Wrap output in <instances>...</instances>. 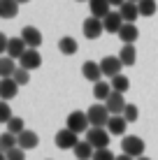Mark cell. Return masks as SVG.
Masks as SVG:
<instances>
[{"instance_id": "obj_1", "label": "cell", "mask_w": 158, "mask_h": 160, "mask_svg": "<svg viewBox=\"0 0 158 160\" xmlns=\"http://www.w3.org/2000/svg\"><path fill=\"white\" fill-rule=\"evenodd\" d=\"M65 128L72 130L74 135H81V132H89L91 130V121H89V114L86 112H72L68 114V121H65Z\"/></svg>"}, {"instance_id": "obj_2", "label": "cell", "mask_w": 158, "mask_h": 160, "mask_svg": "<svg viewBox=\"0 0 158 160\" xmlns=\"http://www.w3.org/2000/svg\"><path fill=\"white\" fill-rule=\"evenodd\" d=\"M86 114H89V121H91L93 128H107V123H110V118H112L110 109H107L105 104H91Z\"/></svg>"}, {"instance_id": "obj_3", "label": "cell", "mask_w": 158, "mask_h": 160, "mask_svg": "<svg viewBox=\"0 0 158 160\" xmlns=\"http://www.w3.org/2000/svg\"><path fill=\"white\" fill-rule=\"evenodd\" d=\"M110 137L112 135H110V130H107V128H91L89 132H86V142H89L95 151L110 146Z\"/></svg>"}, {"instance_id": "obj_4", "label": "cell", "mask_w": 158, "mask_h": 160, "mask_svg": "<svg viewBox=\"0 0 158 160\" xmlns=\"http://www.w3.org/2000/svg\"><path fill=\"white\" fill-rule=\"evenodd\" d=\"M121 153H126L130 158H142L144 156V139L130 135V137H123L121 139Z\"/></svg>"}, {"instance_id": "obj_5", "label": "cell", "mask_w": 158, "mask_h": 160, "mask_svg": "<svg viewBox=\"0 0 158 160\" xmlns=\"http://www.w3.org/2000/svg\"><path fill=\"white\" fill-rule=\"evenodd\" d=\"M54 142H56V146H58V148H63V151H74L81 139H77V135H74L72 130L63 128V130H58V132H56Z\"/></svg>"}, {"instance_id": "obj_6", "label": "cell", "mask_w": 158, "mask_h": 160, "mask_svg": "<svg viewBox=\"0 0 158 160\" xmlns=\"http://www.w3.org/2000/svg\"><path fill=\"white\" fill-rule=\"evenodd\" d=\"M100 68H102V74H105V77L114 79V77L121 74V70L126 68V65L121 63V58H119V56H105L100 60Z\"/></svg>"}, {"instance_id": "obj_7", "label": "cell", "mask_w": 158, "mask_h": 160, "mask_svg": "<svg viewBox=\"0 0 158 160\" xmlns=\"http://www.w3.org/2000/svg\"><path fill=\"white\" fill-rule=\"evenodd\" d=\"M84 37L86 40H98V37L105 32V23H102V19H95V16H89V19L84 21Z\"/></svg>"}, {"instance_id": "obj_8", "label": "cell", "mask_w": 158, "mask_h": 160, "mask_svg": "<svg viewBox=\"0 0 158 160\" xmlns=\"http://www.w3.org/2000/svg\"><path fill=\"white\" fill-rule=\"evenodd\" d=\"M105 107L110 109V114L112 116H123V112H126V98H123V93H116V91H112V95L107 98V102H105Z\"/></svg>"}, {"instance_id": "obj_9", "label": "cell", "mask_w": 158, "mask_h": 160, "mask_svg": "<svg viewBox=\"0 0 158 160\" xmlns=\"http://www.w3.org/2000/svg\"><path fill=\"white\" fill-rule=\"evenodd\" d=\"M40 65H42V56H40L37 49H28V51L19 58V68L28 70V72H30V70H37Z\"/></svg>"}, {"instance_id": "obj_10", "label": "cell", "mask_w": 158, "mask_h": 160, "mask_svg": "<svg viewBox=\"0 0 158 160\" xmlns=\"http://www.w3.org/2000/svg\"><path fill=\"white\" fill-rule=\"evenodd\" d=\"M81 74H84V79L91 81V84H98L100 77H105V74H102L100 63H93V60H86V63L81 65Z\"/></svg>"}, {"instance_id": "obj_11", "label": "cell", "mask_w": 158, "mask_h": 160, "mask_svg": "<svg viewBox=\"0 0 158 160\" xmlns=\"http://www.w3.org/2000/svg\"><path fill=\"white\" fill-rule=\"evenodd\" d=\"M21 37H23V42L28 44V49H37L42 44V32L35 28V26H26L23 30H21Z\"/></svg>"}, {"instance_id": "obj_12", "label": "cell", "mask_w": 158, "mask_h": 160, "mask_svg": "<svg viewBox=\"0 0 158 160\" xmlns=\"http://www.w3.org/2000/svg\"><path fill=\"white\" fill-rule=\"evenodd\" d=\"M102 23H105V32H116V35H119V30L123 28L126 21H123V16L119 12H110L105 19H102Z\"/></svg>"}, {"instance_id": "obj_13", "label": "cell", "mask_w": 158, "mask_h": 160, "mask_svg": "<svg viewBox=\"0 0 158 160\" xmlns=\"http://www.w3.org/2000/svg\"><path fill=\"white\" fill-rule=\"evenodd\" d=\"M26 51H28V44L23 42V37H21V35L9 40V44H7V56L9 58H21Z\"/></svg>"}, {"instance_id": "obj_14", "label": "cell", "mask_w": 158, "mask_h": 160, "mask_svg": "<svg viewBox=\"0 0 158 160\" xmlns=\"http://www.w3.org/2000/svg\"><path fill=\"white\" fill-rule=\"evenodd\" d=\"M89 7H91V16H95V19H105V16L112 12L110 0H91Z\"/></svg>"}, {"instance_id": "obj_15", "label": "cell", "mask_w": 158, "mask_h": 160, "mask_svg": "<svg viewBox=\"0 0 158 160\" xmlns=\"http://www.w3.org/2000/svg\"><path fill=\"white\" fill-rule=\"evenodd\" d=\"M37 144H40V137H37V132H33V130H23V132L19 135V146L23 148V151L37 148Z\"/></svg>"}, {"instance_id": "obj_16", "label": "cell", "mask_w": 158, "mask_h": 160, "mask_svg": "<svg viewBox=\"0 0 158 160\" xmlns=\"http://www.w3.org/2000/svg\"><path fill=\"white\" fill-rule=\"evenodd\" d=\"M119 14L123 16L126 23H135L137 16H140V7H137V2H123L121 7H119Z\"/></svg>"}, {"instance_id": "obj_17", "label": "cell", "mask_w": 158, "mask_h": 160, "mask_svg": "<svg viewBox=\"0 0 158 160\" xmlns=\"http://www.w3.org/2000/svg\"><path fill=\"white\" fill-rule=\"evenodd\" d=\"M16 93H19V84H16L14 79H0V98H3L5 102L12 100Z\"/></svg>"}, {"instance_id": "obj_18", "label": "cell", "mask_w": 158, "mask_h": 160, "mask_svg": "<svg viewBox=\"0 0 158 160\" xmlns=\"http://www.w3.org/2000/svg\"><path fill=\"white\" fill-rule=\"evenodd\" d=\"M119 37H121L123 44H135L137 37H140V30H137L135 23H123V28L119 30Z\"/></svg>"}, {"instance_id": "obj_19", "label": "cell", "mask_w": 158, "mask_h": 160, "mask_svg": "<svg viewBox=\"0 0 158 160\" xmlns=\"http://www.w3.org/2000/svg\"><path fill=\"white\" fill-rule=\"evenodd\" d=\"M58 49H61L63 56H74V53L79 51V44H77L74 37L65 35V37H61V42H58Z\"/></svg>"}, {"instance_id": "obj_20", "label": "cell", "mask_w": 158, "mask_h": 160, "mask_svg": "<svg viewBox=\"0 0 158 160\" xmlns=\"http://www.w3.org/2000/svg\"><path fill=\"white\" fill-rule=\"evenodd\" d=\"M126 128H128V121L123 116H112L110 123H107L110 135H126Z\"/></svg>"}, {"instance_id": "obj_21", "label": "cell", "mask_w": 158, "mask_h": 160, "mask_svg": "<svg viewBox=\"0 0 158 160\" xmlns=\"http://www.w3.org/2000/svg\"><path fill=\"white\" fill-rule=\"evenodd\" d=\"M93 153H95V148L91 146L86 139H81L77 144V148H74V158L77 160H93Z\"/></svg>"}, {"instance_id": "obj_22", "label": "cell", "mask_w": 158, "mask_h": 160, "mask_svg": "<svg viewBox=\"0 0 158 160\" xmlns=\"http://www.w3.org/2000/svg\"><path fill=\"white\" fill-rule=\"evenodd\" d=\"M19 12V2L16 0H0V16L3 19H14Z\"/></svg>"}, {"instance_id": "obj_23", "label": "cell", "mask_w": 158, "mask_h": 160, "mask_svg": "<svg viewBox=\"0 0 158 160\" xmlns=\"http://www.w3.org/2000/svg\"><path fill=\"white\" fill-rule=\"evenodd\" d=\"M16 68H19V65H14V58H9V56L0 58V77H3V79H12Z\"/></svg>"}, {"instance_id": "obj_24", "label": "cell", "mask_w": 158, "mask_h": 160, "mask_svg": "<svg viewBox=\"0 0 158 160\" xmlns=\"http://www.w3.org/2000/svg\"><path fill=\"white\" fill-rule=\"evenodd\" d=\"M93 95H95V100L107 102V98L112 95V84H107V81H98V84H93Z\"/></svg>"}, {"instance_id": "obj_25", "label": "cell", "mask_w": 158, "mask_h": 160, "mask_svg": "<svg viewBox=\"0 0 158 160\" xmlns=\"http://www.w3.org/2000/svg\"><path fill=\"white\" fill-rule=\"evenodd\" d=\"M119 58H121V63L130 68V65H135V60H137V51H135L133 44H126V47L121 49V53H119Z\"/></svg>"}, {"instance_id": "obj_26", "label": "cell", "mask_w": 158, "mask_h": 160, "mask_svg": "<svg viewBox=\"0 0 158 160\" xmlns=\"http://www.w3.org/2000/svg\"><path fill=\"white\" fill-rule=\"evenodd\" d=\"M0 146H3V151H12V148L19 146V137L12 135V132H3V137H0Z\"/></svg>"}, {"instance_id": "obj_27", "label": "cell", "mask_w": 158, "mask_h": 160, "mask_svg": "<svg viewBox=\"0 0 158 160\" xmlns=\"http://www.w3.org/2000/svg\"><path fill=\"white\" fill-rule=\"evenodd\" d=\"M137 7H140V16H154L158 5H156V0H140Z\"/></svg>"}, {"instance_id": "obj_28", "label": "cell", "mask_w": 158, "mask_h": 160, "mask_svg": "<svg viewBox=\"0 0 158 160\" xmlns=\"http://www.w3.org/2000/svg\"><path fill=\"white\" fill-rule=\"evenodd\" d=\"M128 88H130V79H128V77L119 74V77H114V79H112V91H116V93H126Z\"/></svg>"}, {"instance_id": "obj_29", "label": "cell", "mask_w": 158, "mask_h": 160, "mask_svg": "<svg viewBox=\"0 0 158 160\" xmlns=\"http://www.w3.org/2000/svg\"><path fill=\"white\" fill-rule=\"evenodd\" d=\"M23 130H26V125H23V118H19V116H14V118L7 123V132H12V135H16V137H19Z\"/></svg>"}, {"instance_id": "obj_30", "label": "cell", "mask_w": 158, "mask_h": 160, "mask_svg": "<svg viewBox=\"0 0 158 160\" xmlns=\"http://www.w3.org/2000/svg\"><path fill=\"white\" fill-rule=\"evenodd\" d=\"M12 79L19 86H23V84H28V81H30V72H28V70H23V68H16V72H14Z\"/></svg>"}, {"instance_id": "obj_31", "label": "cell", "mask_w": 158, "mask_h": 160, "mask_svg": "<svg viewBox=\"0 0 158 160\" xmlns=\"http://www.w3.org/2000/svg\"><path fill=\"white\" fill-rule=\"evenodd\" d=\"M123 118H126L128 123L137 121V118H140V109L135 107V104H128V107H126V112H123Z\"/></svg>"}, {"instance_id": "obj_32", "label": "cell", "mask_w": 158, "mask_h": 160, "mask_svg": "<svg viewBox=\"0 0 158 160\" xmlns=\"http://www.w3.org/2000/svg\"><path fill=\"white\" fill-rule=\"evenodd\" d=\"M14 116H12V109H9V104L7 102H0V121L3 123H9Z\"/></svg>"}, {"instance_id": "obj_33", "label": "cell", "mask_w": 158, "mask_h": 160, "mask_svg": "<svg viewBox=\"0 0 158 160\" xmlns=\"http://www.w3.org/2000/svg\"><path fill=\"white\" fill-rule=\"evenodd\" d=\"M5 158H7V160H26V151L21 146H16V148H12V151L5 153Z\"/></svg>"}, {"instance_id": "obj_34", "label": "cell", "mask_w": 158, "mask_h": 160, "mask_svg": "<svg viewBox=\"0 0 158 160\" xmlns=\"http://www.w3.org/2000/svg\"><path fill=\"white\" fill-rule=\"evenodd\" d=\"M93 160H116V156H114L110 148H100V151L93 153Z\"/></svg>"}, {"instance_id": "obj_35", "label": "cell", "mask_w": 158, "mask_h": 160, "mask_svg": "<svg viewBox=\"0 0 158 160\" xmlns=\"http://www.w3.org/2000/svg\"><path fill=\"white\" fill-rule=\"evenodd\" d=\"M123 2H128V0H110V5H112V7H121Z\"/></svg>"}, {"instance_id": "obj_36", "label": "cell", "mask_w": 158, "mask_h": 160, "mask_svg": "<svg viewBox=\"0 0 158 160\" xmlns=\"http://www.w3.org/2000/svg\"><path fill=\"white\" fill-rule=\"evenodd\" d=\"M116 160H135V158H130V156H126V153H121V156H116Z\"/></svg>"}, {"instance_id": "obj_37", "label": "cell", "mask_w": 158, "mask_h": 160, "mask_svg": "<svg viewBox=\"0 0 158 160\" xmlns=\"http://www.w3.org/2000/svg\"><path fill=\"white\" fill-rule=\"evenodd\" d=\"M16 2H19V5H26V2H30V0H16Z\"/></svg>"}, {"instance_id": "obj_38", "label": "cell", "mask_w": 158, "mask_h": 160, "mask_svg": "<svg viewBox=\"0 0 158 160\" xmlns=\"http://www.w3.org/2000/svg\"><path fill=\"white\" fill-rule=\"evenodd\" d=\"M137 160H151V158H144V156H142V158H137Z\"/></svg>"}, {"instance_id": "obj_39", "label": "cell", "mask_w": 158, "mask_h": 160, "mask_svg": "<svg viewBox=\"0 0 158 160\" xmlns=\"http://www.w3.org/2000/svg\"><path fill=\"white\" fill-rule=\"evenodd\" d=\"M77 2H91V0H77Z\"/></svg>"}, {"instance_id": "obj_40", "label": "cell", "mask_w": 158, "mask_h": 160, "mask_svg": "<svg viewBox=\"0 0 158 160\" xmlns=\"http://www.w3.org/2000/svg\"><path fill=\"white\" fill-rule=\"evenodd\" d=\"M128 2H140V0H128Z\"/></svg>"}]
</instances>
